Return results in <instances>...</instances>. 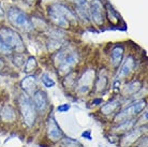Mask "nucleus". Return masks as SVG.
<instances>
[{
  "mask_svg": "<svg viewBox=\"0 0 148 147\" xmlns=\"http://www.w3.org/2000/svg\"><path fill=\"white\" fill-rule=\"evenodd\" d=\"M54 65L60 75L68 74L78 63V54L69 47H62L54 56Z\"/></svg>",
  "mask_w": 148,
  "mask_h": 147,
  "instance_id": "1",
  "label": "nucleus"
},
{
  "mask_svg": "<svg viewBox=\"0 0 148 147\" xmlns=\"http://www.w3.org/2000/svg\"><path fill=\"white\" fill-rule=\"evenodd\" d=\"M8 21L13 27L19 30H23L25 32H29L34 29L32 21L29 19V16L22 11L21 9L16 7H10L8 9Z\"/></svg>",
  "mask_w": 148,
  "mask_h": 147,
  "instance_id": "2",
  "label": "nucleus"
},
{
  "mask_svg": "<svg viewBox=\"0 0 148 147\" xmlns=\"http://www.w3.org/2000/svg\"><path fill=\"white\" fill-rule=\"evenodd\" d=\"M0 39L12 52H16V54H23L26 49L19 33L9 27L0 28Z\"/></svg>",
  "mask_w": 148,
  "mask_h": 147,
  "instance_id": "3",
  "label": "nucleus"
},
{
  "mask_svg": "<svg viewBox=\"0 0 148 147\" xmlns=\"http://www.w3.org/2000/svg\"><path fill=\"white\" fill-rule=\"evenodd\" d=\"M18 105L24 122L28 127H32L37 118V111L34 105L32 99H30V97L26 93H23L18 97Z\"/></svg>",
  "mask_w": 148,
  "mask_h": 147,
  "instance_id": "4",
  "label": "nucleus"
},
{
  "mask_svg": "<svg viewBox=\"0 0 148 147\" xmlns=\"http://www.w3.org/2000/svg\"><path fill=\"white\" fill-rule=\"evenodd\" d=\"M145 107H146V101L144 99L137 100V101L133 102L128 107L120 111L118 114H116V116L114 118V122H117V124H120V122L133 119L135 116H137L142 111L144 110Z\"/></svg>",
  "mask_w": 148,
  "mask_h": 147,
  "instance_id": "5",
  "label": "nucleus"
},
{
  "mask_svg": "<svg viewBox=\"0 0 148 147\" xmlns=\"http://www.w3.org/2000/svg\"><path fill=\"white\" fill-rule=\"evenodd\" d=\"M89 16L97 26L103 25L104 7L100 0H92L89 4Z\"/></svg>",
  "mask_w": 148,
  "mask_h": 147,
  "instance_id": "6",
  "label": "nucleus"
},
{
  "mask_svg": "<svg viewBox=\"0 0 148 147\" xmlns=\"http://www.w3.org/2000/svg\"><path fill=\"white\" fill-rule=\"evenodd\" d=\"M47 136L52 142H59L63 139V131L53 115L48 117L47 120Z\"/></svg>",
  "mask_w": 148,
  "mask_h": 147,
  "instance_id": "7",
  "label": "nucleus"
},
{
  "mask_svg": "<svg viewBox=\"0 0 148 147\" xmlns=\"http://www.w3.org/2000/svg\"><path fill=\"white\" fill-rule=\"evenodd\" d=\"M32 102H34V105L36 107V111L39 112V113H42L44 112L48 106V99L47 96L43 90L41 89H38L37 91L32 95Z\"/></svg>",
  "mask_w": 148,
  "mask_h": 147,
  "instance_id": "8",
  "label": "nucleus"
},
{
  "mask_svg": "<svg viewBox=\"0 0 148 147\" xmlns=\"http://www.w3.org/2000/svg\"><path fill=\"white\" fill-rule=\"evenodd\" d=\"M48 16H49L51 21L59 28H68L70 26L69 22L64 19V16L54 5H51L48 8Z\"/></svg>",
  "mask_w": 148,
  "mask_h": 147,
  "instance_id": "9",
  "label": "nucleus"
},
{
  "mask_svg": "<svg viewBox=\"0 0 148 147\" xmlns=\"http://www.w3.org/2000/svg\"><path fill=\"white\" fill-rule=\"evenodd\" d=\"M142 134H143V128H136L133 130H130L120 140L119 145H120V147H129L130 145L135 143L141 137Z\"/></svg>",
  "mask_w": 148,
  "mask_h": 147,
  "instance_id": "10",
  "label": "nucleus"
},
{
  "mask_svg": "<svg viewBox=\"0 0 148 147\" xmlns=\"http://www.w3.org/2000/svg\"><path fill=\"white\" fill-rule=\"evenodd\" d=\"M21 87L23 88V90L25 91L26 95L28 96H32L34 92L37 91V78L34 75L29 74L25 76L21 82Z\"/></svg>",
  "mask_w": 148,
  "mask_h": 147,
  "instance_id": "11",
  "label": "nucleus"
},
{
  "mask_svg": "<svg viewBox=\"0 0 148 147\" xmlns=\"http://www.w3.org/2000/svg\"><path fill=\"white\" fill-rule=\"evenodd\" d=\"M72 3L75 5V12L76 14L84 21H89V3L87 0H70Z\"/></svg>",
  "mask_w": 148,
  "mask_h": 147,
  "instance_id": "12",
  "label": "nucleus"
},
{
  "mask_svg": "<svg viewBox=\"0 0 148 147\" xmlns=\"http://www.w3.org/2000/svg\"><path fill=\"white\" fill-rule=\"evenodd\" d=\"M53 5L64 16V19L69 22V24H76V15L74 14L67 5H64L62 3H55Z\"/></svg>",
  "mask_w": 148,
  "mask_h": 147,
  "instance_id": "13",
  "label": "nucleus"
},
{
  "mask_svg": "<svg viewBox=\"0 0 148 147\" xmlns=\"http://www.w3.org/2000/svg\"><path fill=\"white\" fill-rule=\"evenodd\" d=\"M134 67H135V61L132 56H128L125 60V63H122L120 71H119V76L120 77H127L129 76L130 73L133 71Z\"/></svg>",
  "mask_w": 148,
  "mask_h": 147,
  "instance_id": "14",
  "label": "nucleus"
},
{
  "mask_svg": "<svg viewBox=\"0 0 148 147\" xmlns=\"http://www.w3.org/2000/svg\"><path fill=\"white\" fill-rule=\"evenodd\" d=\"M122 57H123V47L121 45H116L111 53V58H112V65L115 68H118L119 65L122 61Z\"/></svg>",
  "mask_w": 148,
  "mask_h": 147,
  "instance_id": "15",
  "label": "nucleus"
},
{
  "mask_svg": "<svg viewBox=\"0 0 148 147\" xmlns=\"http://www.w3.org/2000/svg\"><path fill=\"white\" fill-rule=\"evenodd\" d=\"M0 117L4 122H13L16 118V113H15L14 107L11 105H5L0 112Z\"/></svg>",
  "mask_w": 148,
  "mask_h": 147,
  "instance_id": "16",
  "label": "nucleus"
},
{
  "mask_svg": "<svg viewBox=\"0 0 148 147\" xmlns=\"http://www.w3.org/2000/svg\"><path fill=\"white\" fill-rule=\"evenodd\" d=\"M121 105V103L119 100H111V101H108L106 104H104L103 106L101 107V113L103 115H111L115 112H117L119 107Z\"/></svg>",
  "mask_w": 148,
  "mask_h": 147,
  "instance_id": "17",
  "label": "nucleus"
},
{
  "mask_svg": "<svg viewBox=\"0 0 148 147\" xmlns=\"http://www.w3.org/2000/svg\"><path fill=\"white\" fill-rule=\"evenodd\" d=\"M142 87V83L140 81H133L125 86V88L122 89V93L125 96H132L134 93H136Z\"/></svg>",
  "mask_w": 148,
  "mask_h": 147,
  "instance_id": "18",
  "label": "nucleus"
},
{
  "mask_svg": "<svg viewBox=\"0 0 148 147\" xmlns=\"http://www.w3.org/2000/svg\"><path fill=\"white\" fill-rule=\"evenodd\" d=\"M37 66H38L37 59L34 58V57H32V56H30V57L27 58L26 63H25V65H24V69H23V71L29 75V74H31L36 69H37Z\"/></svg>",
  "mask_w": 148,
  "mask_h": 147,
  "instance_id": "19",
  "label": "nucleus"
},
{
  "mask_svg": "<svg viewBox=\"0 0 148 147\" xmlns=\"http://www.w3.org/2000/svg\"><path fill=\"white\" fill-rule=\"evenodd\" d=\"M134 125H135V119H130V120H127V122H120L116 128H115V131L117 132H121V131H129L133 128Z\"/></svg>",
  "mask_w": 148,
  "mask_h": 147,
  "instance_id": "20",
  "label": "nucleus"
},
{
  "mask_svg": "<svg viewBox=\"0 0 148 147\" xmlns=\"http://www.w3.org/2000/svg\"><path fill=\"white\" fill-rule=\"evenodd\" d=\"M105 12H106V15H108V19H110V22L112 23H118V14L116 13L113 7H112L110 3H106V7H105Z\"/></svg>",
  "mask_w": 148,
  "mask_h": 147,
  "instance_id": "21",
  "label": "nucleus"
},
{
  "mask_svg": "<svg viewBox=\"0 0 148 147\" xmlns=\"http://www.w3.org/2000/svg\"><path fill=\"white\" fill-rule=\"evenodd\" d=\"M41 82H42V84L44 85L46 88H52V87H54L56 85L55 81L47 73H43L41 75Z\"/></svg>",
  "mask_w": 148,
  "mask_h": 147,
  "instance_id": "22",
  "label": "nucleus"
},
{
  "mask_svg": "<svg viewBox=\"0 0 148 147\" xmlns=\"http://www.w3.org/2000/svg\"><path fill=\"white\" fill-rule=\"evenodd\" d=\"M61 146L62 147H82V144L76 140H73L71 137H64L61 139Z\"/></svg>",
  "mask_w": 148,
  "mask_h": 147,
  "instance_id": "23",
  "label": "nucleus"
},
{
  "mask_svg": "<svg viewBox=\"0 0 148 147\" xmlns=\"http://www.w3.org/2000/svg\"><path fill=\"white\" fill-rule=\"evenodd\" d=\"M108 86V77L106 75H101V76L98 77L96 83V87H97V91H102L106 88Z\"/></svg>",
  "mask_w": 148,
  "mask_h": 147,
  "instance_id": "24",
  "label": "nucleus"
},
{
  "mask_svg": "<svg viewBox=\"0 0 148 147\" xmlns=\"http://www.w3.org/2000/svg\"><path fill=\"white\" fill-rule=\"evenodd\" d=\"M12 53V51L8 47L7 45L4 44V42L1 39H0V54L2 55H10Z\"/></svg>",
  "mask_w": 148,
  "mask_h": 147,
  "instance_id": "25",
  "label": "nucleus"
},
{
  "mask_svg": "<svg viewBox=\"0 0 148 147\" xmlns=\"http://www.w3.org/2000/svg\"><path fill=\"white\" fill-rule=\"evenodd\" d=\"M70 107L71 105L69 103H64V104H61V105H59V106L57 107V111L59 113H66V112H68V111L70 110Z\"/></svg>",
  "mask_w": 148,
  "mask_h": 147,
  "instance_id": "26",
  "label": "nucleus"
},
{
  "mask_svg": "<svg viewBox=\"0 0 148 147\" xmlns=\"http://www.w3.org/2000/svg\"><path fill=\"white\" fill-rule=\"evenodd\" d=\"M82 137H85L87 140H92V136H91V130H86L85 132L82 133Z\"/></svg>",
  "mask_w": 148,
  "mask_h": 147,
  "instance_id": "27",
  "label": "nucleus"
},
{
  "mask_svg": "<svg viewBox=\"0 0 148 147\" xmlns=\"http://www.w3.org/2000/svg\"><path fill=\"white\" fill-rule=\"evenodd\" d=\"M4 16H5V12H4L3 7H2V4H1V2H0V19H3Z\"/></svg>",
  "mask_w": 148,
  "mask_h": 147,
  "instance_id": "28",
  "label": "nucleus"
},
{
  "mask_svg": "<svg viewBox=\"0 0 148 147\" xmlns=\"http://www.w3.org/2000/svg\"><path fill=\"white\" fill-rule=\"evenodd\" d=\"M93 104L95 105H97V104H99V103H102V99H95L93 100Z\"/></svg>",
  "mask_w": 148,
  "mask_h": 147,
  "instance_id": "29",
  "label": "nucleus"
},
{
  "mask_svg": "<svg viewBox=\"0 0 148 147\" xmlns=\"http://www.w3.org/2000/svg\"><path fill=\"white\" fill-rule=\"evenodd\" d=\"M3 68H4V61L1 58H0V71L2 70Z\"/></svg>",
  "mask_w": 148,
  "mask_h": 147,
  "instance_id": "30",
  "label": "nucleus"
},
{
  "mask_svg": "<svg viewBox=\"0 0 148 147\" xmlns=\"http://www.w3.org/2000/svg\"><path fill=\"white\" fill-rule=\"evenodd\" d=\"M24 1H26V3H28V4H34L37 0H24Z\"/></svg>",
  "mask_w": 148,
  "mask_h": 147,
  "instance_id": "31",
  "label": "nucleus"
},
{
  "mask_svg": "<svg viewBox=\"0 0 148 147\" xmlns=\"http://www.w3.org/2000/svg\"><path fill=\"white\" fill-rule=\"evenodd\" d=\"M13 1H15V0H13Z\"/></svg>",
  "mask_w": 148,
  "mask_h": 147,
  "instance_id": "32",
  "label": "nucleus"
}]
</instances>
